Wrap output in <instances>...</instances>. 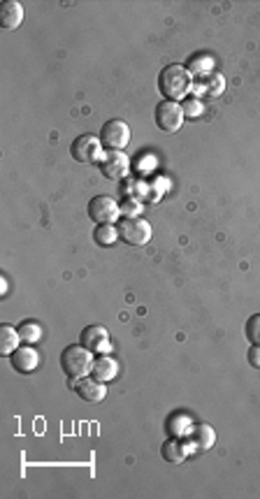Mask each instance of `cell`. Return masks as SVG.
<instances>
[{
	"mask_svg": "<svg viewBox=\"0 0 260 499\" xmlns=\"http://www.w3.org/2000/svg\"><path fill=\"white\" fill-rule=\"evenodd\" d=\"M158 88H160V93L165 96V100H175L177 103V100H184V98H188V93H191L193 75L188 72V68L172 63V66H165L163 72H160Z\"/></svg>",
	"mask_w": 260,
	"mask_h": 499,
	"instance_id": "1",
	"label": "cell"
},
{
	"mask_svg": "<svg viewBox=\"0 0 260 499\" xmlns=\"http://www.w3.org/2000/svg\"><path fill=\"white\" fill-rule=\"evenodd\" d=\"M93 367V356L91 351L84 349L82 344H73V346L63 349L61 353V369L66 371L70 379H84Z\"/></svg>",
	"mask_w": 260,
	"mask_h": 499,
	"instance_id": "2",
	"label": "cell"
},
{
	"mask_svg": "<svg viewBox=\"0 0 260 499\" xmlns=\"http://www.w3.org/2000/svg\"><path fill=\"white\" fill-rule=\"evenodd\" d=\"M116 228H119V237L125 244H130V247H145L151 240V225L145 219H140V216H135V219H123Z\"/></svg>",
	"mask_w": 260,
	"mask_h": 499,
	"instance_id": "3",
	"label": "cell"
},
{
	"mask_svg": "<svg viewBox=\"0 0 260 499\" xmlns=\"http://www.w3.org/2000/svg\"><path fill=\"white\" fill-rule=\"evenodd\" d=\"M100 142H103V147H107L110 151H121L123 147H128V142H130V125L121 119L107 121L100 130Z\"/></svg>",
	"mask_w": 260,
	"mask_h": 499,
	"instance_id": "4",
	"label": "cell"
},
{
	"mask_svg": "<svg viewBox=\"0 0 260 499\" xmlns=\"http://www.w3.org/2000/svg\"><path fill=\"white\" fill-rule=\"evenodd\" d=\"M154 119H156V125L163 133H177L184 123V110L175 103V100H163V103L156 105Z\"/></svg>",
	"mask_w": 260,
	"mask_h": 499,
	"instance_id": "5",
	"label": "cell"
},
{
	"mask_svg": "<svg viewBox=\"0 0 260 499\" xmlns=\"http://www.w3.org/2000/svg\"><path fill=\"white\" fill-rule=\"evenodd\" d=\"M98 170L105 179L119 181L130 172V160L123 151H107L98 158Z\"/></svg>",
	"mask_w": 260,
	"mask_h": 499,
	"instance_id": "6",
	"label": "cell"
},
{
	"mask_svg": "<svg viewBox=\"0 0 260 499\" xmlns=\"http://www.w3.org/2000/svg\"><path fill=\"white\" fill-rule=\"evenodd\" d=\"M88 216H91L95 223H114V221H119L121 207L116 205V200L110 195H95L91 202H88Z\"/></svg>",
	"mask_w": 260,
	"mask_h": 499,
	"instance_id": "7",
	"label": "cell"
},
{
	"mask_svg": "<svg viewBox=\"0 0 260 499\" xmlns=\"http://www.w3.org/2000/svg\"><path fill=\"white\" fill-rule=\"evenodd\" d=\"M100 147H103V142L100 138H95V135H79L73 142V147H70V153H73V158L79 163H93L103 156Z\"/></svg>",
	"mask_w": 260,
	"mask_h": 499,
	"instance_id": "8",
	"label": "cell"
},
{
	"mask_svg": "<svg viewBox=\"0 0 260 499\" xmlns=\"http://www.w3.org/2000/svg\"><path fill=\"white\" fill-rule=\"evenodd\" d=\"M184 439L188 443V448H191V453H204L217 443V432H214V428H209V425L198 423L188 430Z\"/></svg>",
	"mask_w": 260,
	"mask_h": 499,
	"instance_id": "9",
	"label": "cell"
},
{
	"mask_svg": "<svg viewBox=\"0 0 260 499\" xmlns=\"http://www.w3.org/2000/svg\"><path fill=\"white\" fill-rule=\"evenodd\" d=\"M79 344L84 349H88L91 353H107L110 351V334L103 328V325H88V328L82 330V337H79Z\"/></svg>",
	"mask_w": 260,
	"mask_h": 499,
	"instance_id": "10",
	"label": "cell"
},
{
	"mask_svg": "<svg viewBox=\"0 0 260 499\" xmlns=\"http://www.w3.org/2000/svg\"><path fill=\"white\" fill-rule=\"evenodd\" d=\"M77 395L84 399V402L88 404H98V402H103L105 395H107V388L103 381H95V379H79L77 381Z\"/></svg>",
	"mask_w": 260,
	"mask_h": 499,
	"instance_id": "11",
	"label": "cell"
},
{
	"mask_svg": "<svg viewBox=\"0 0 260 499\" xmlns=\"http://www.w3.org/2000/svg\"><path fill=\"white\" fill-rule=\"evenodd\" d=\"M38 365H40V353L33 346H21L12 353V367L16 371H21V374H28Z\"/></svg>",
	"mask_w": 260,
	"mask_h": 499,
	"instance_id": "12",
	"label": "cell"
},
{
	"mask_svg": "<svg viewBox=\"0 0 260 499\" xmlns=\"http://www.w3.org/2000/svg\"><path fill=\"white\" fill-rule=\"evenodd\" d=\"M0 21H3L7 31L19 29L24 21V7L16 3V0H7V3H3V7H0Z\"/></svg>",
	"mask_w": 260,
	"mask_h": 499,
	"instance_id": "13",
	"label": "cell"
},
{
	"mask_svg": "<svg viewBox=\"0 0 260 499\" xmlns=\"http://www.w3.org/2000/svg\"><path fill=\"white\" fill-rule=\"evenodd\" d=\"M93 379L95 381H103V384H107V381H114L116 374H119V365H116L114 358H107V356H100L93 360Z\"/></svg>",
	"mask_w": 260,
	"mask_h": 499,
	"instance_id": "14",
	"label": "cell"
},
{
	"mask_svg": "<svg viewBox=\"0 0 260 499\" xmlns=\"http://www.w3.org/2000/svg\"><path fill=\"white\" fill-rule=\"evenodd\" d=\"M188 453H191V448H188L186 439H182V437L167 439V441L163 443V458H165L167 462H175V465H179V462H184Z\"/></svg>",
	"mask_w": 260,
	"mask_h": 499,
	"instance_id": "15",
	"label": "cell"
},
{
	"mask_svg": "<svg viewBox=\"0 0 260 499\" xmlns=\"http://www.w3.org/2000/svg\"><path fill=\"white\" fill-rule=\"evenodd\" d=\"M19 330H14L12 325H3L0 328V353L3 356H12V353L19 349Z\"/></svg>",
	"mask_w": 260,
	"mask_h": 499,
	"instance_id": "16",
	"label": "cell"
},
{
	"mask_svg": "<svg viewBox=\"0 0 260 499\" xmlns=\"http://www.w3.org/2000/svg\"><path fill=\"white\" fill-rule=\"evenodd\" d=\"M93 240L98 247H112L119 240V228H114V223H100L93 232Z\"/></svg>",
	"mask_w": 260,
	"mask_h": 499,
	"instance_id": "17",
	"label": "cell"
},
{
	"mask_svg": "<svg viewBox=\"0 0 260 499\" xmlns=\"http://www.w3.org/2000/svg\"><path fill=\"white\" fill-rule=\"evenodd\" d=\"M191 428H193L191 418H188V416H184V413L175 416V418H170V423H167V432L172 434V437H186Z\"/></svg>",
	"mask_w": 260,
	"mask_h": 499,
	"instance_id": "18",
	"label": "cell"
},
{
	"mask_svg": "<svg viewBox=\"0 0 260 499\" xmlns=\"http://www.w3.org/2000/svg\"><path fill=\"white\" fill-rule=\"evenodd\" d=\"M19 337H21V341H26V344H35V341H40V337H42V328H40V323H35V321L21 323V325H19Z\"/></svg>",
	"mask_w": 260,
	"mask_h": 499,
	"instance_id": "19",
	"label": "cell"
},
{
	"mask_svg": "<svg viewBox=\"0 0 260 499\" xmlns=\"http://www.w3.org/2000/svg\"><path fill=\"white\" fill-rule=\"evenodd\" d=\"M244 332H246V339L254 344V346H260V314L251 316L244 325Z\"/></svg>",
	"mask_w": 260,
	"mask_h": 499,
	"instance_id": "20",
	"label": "cell"
},
{
	"mask_svg": "<svg viewBox=\"0 0 260 499\" xmlns=\"http://www.w3.org/2000/svg\"><path fill=\"white\" fill-rule=\"evenodd\" d=\"M223 86H226V84H223V77H221V75H212L209 79H204L202 91H204L207 96H219L221 91H223Z\"/></svg>",
	"mask_w": 260,
	"mask_h": 499,
	"instance_id": "21",
	"label": "cell"
},
{
	"mask_svg": "<svg viewBox=\"0 0 260 499\" xmlns=\"http://www.w3.org/2000/svg\"><path fill=\"white\" fill-rule=\"evenodd\" d=\"M182 110H184L186 116H200L202 114V103H200L198 98H188Z\"/></svg>",
	"mask_w": 260,
	"mask_h": 499,
	"instance_id": "22",
	"label": "cell"
},
{
	"mask_svg": "<svg viewBox=\"0 0 260 499\" xmlns=\"http://www.w3.org/2000/svg\"><path fill=\"white\" fill-rule=\"evenodd\" d=\"M212 70V58H195V61H191V66H188V72H200V75H204V72H209Z\"/></svg>",
	"mask_w": 260,
	"mask_h": 499,
	"instance_id": "23",
	"label": "cell"
},
{
	"mask_svg": "<svg viewBox=\"0 0 260 499\" xmlns=\"http://www.w3.org/2000/svg\"><path fill=\"white\" fill-rule=\"evenodd\" d=\"M121 214H125V219H135V216L140 214V202H132V200L123 202L121 205Z\"/></svg>",
	"mask_w": 260,
	"mask_h": 499,
	"instance_id": "24",
	"label": "cell"
},
{
	"mask_svg": "<svg viewBox=\"0 0 260 499\" xmlns=\"http://www.w3.org/2000/svg\"><path fill=\"white\" fill-rule=\"evenodd\" d=\"M249 362L254 367H260V346H251L249 349Z\"/></svg>",
	"mask_w": 260,
	"mask_h": 499,
	"instance_id": "25",
	"label": "cell"
}]
</instances>
